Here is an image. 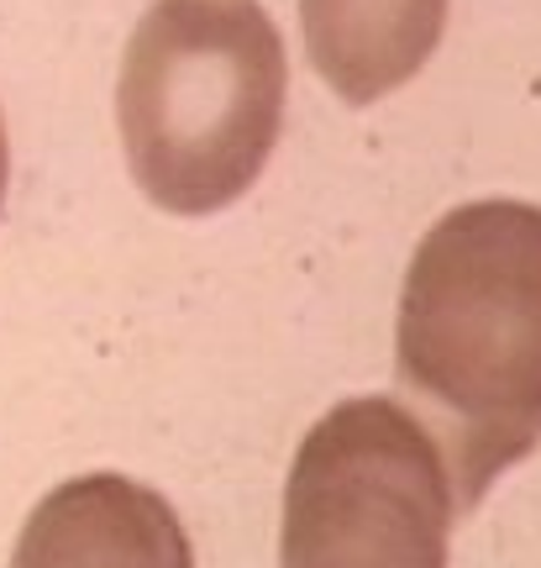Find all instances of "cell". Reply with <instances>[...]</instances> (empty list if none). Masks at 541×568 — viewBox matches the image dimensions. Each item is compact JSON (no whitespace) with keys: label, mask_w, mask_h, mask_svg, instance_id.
Here are the masks:
<instances>
[{"label":"cell","mask_w":541,"mask_h":568,"mask_svg":"<svg viewBox=\"0 0 541 568\" xmlns=\"http://www.w3.org/2000/svg\"><path fill=\"white\" fill-rule=\"evenodd\" d=\"M289 59L263 0H153L126 38L116 122L126 169L169 216H216L274 159Z\"/></svg>","instance_id":"2"},{"label":"cell","mask_w":541,"mask_h":568,"mask_svg":"<svg viewBox=\"0 0 541 568\" xmlns=\"http://www.w3.org/2000/svg\"><path fill=\"white\" fill-rule=\"evenodd\" d=\"M395 358L441 416L458 506L541 443V205L468 201L405 268Z\"/></svg>","instance_id":"1"},{"label":"cell","mask_w":541,"mask_h":568,"mask_svg":"<svg viewBox=\"0 0 541 568\" xmlns=\"http://www.w3.org/2000/svg\"><path fill=\"white\" fill-rule=\"evenodd\" d=\"M6 180H11V153H6V122H0V205H6Z\"/></svg>","instance_id":"6"},{"label":"cell","mask_w":541,"mask_h":568,"mask_svg":"<svg viewBox=\"0 0 541 568\" xmlns=\"http://www.w3.org/2000/svg\"><path fill=\"white\" fill-rule=\"evenodd\" d=\"M11 568H195L174 506L126 474H80L27 516Z\"/></svg>","instance_id":"4"},{"label":"cell","mask_w":541,"mask_h":568,"mask_svg":"<svg viewBox=\"0 0 541 568\" xmlns=\"http://www.w3.org/2000/svg\"><path fill=\"white\" fill-rule=\"evenodd\" d=\"M452 0H300L310 69L341 105H374L421 74Z\"/></svg>","instance_id":"5"},{"label":"cell","mask_w":541,"mask_h":568,"mask_svg":"<svg viewBox=\"0 0 541 568\" xmlns=\"http://www.w3.org/2000/svg\"><path fill=\"white\" fill-rule=\"evenodd\" d=\"M452 474L400 400H341L284 485L279 568H447Z\"/></svg>","instance_id":"3"}]
</instances>
